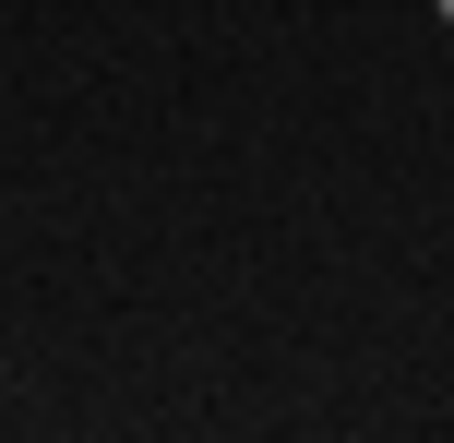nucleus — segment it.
<instances>
[{"mask_svg": "<svg viewBox=\"0 0 454 443\" xmlns=\"http://www.w3.org/2000/svg\"><path fill=\"white\" fill-rule=\"evenodd\" d=\"M431 12H442V24H454V0H431Z\"/></svg>", "mask_w": 454, "mask_h": 443, "instance_id": "f257e3e1", "label": "nucleus"}]
</instances>
